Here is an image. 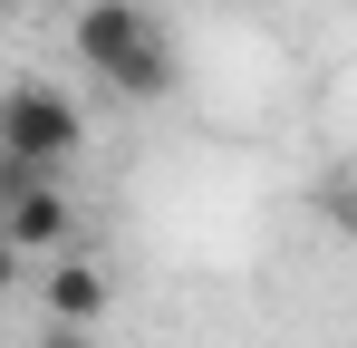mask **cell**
<instances>
[{"label":"cell","mask_w":357,"mask_h":348,"mask_svg":"<svg viewBox=\"0 0 357 348\" xmlns=\"http://www.w3.org/2000/svg\"><path fill=\"white\" fill-rule=\"evenodd\" d=\"M68 39H77V68H87L97 87H116L126 107H165L183 87V58H174L165 20H155L145 0H77Z\"/></svg>","instance_id":"1"},{"label":"cell","mask_w":357,"mask_h":348,"mask_svg":"<svg viewBox=\"0 0 357 348\" xmlns=\"http://www.w3.org/2000/svg\"><path fill=\"white\" fill-rule=\"evenodd\" d=\"M77 145H87V116H77V97H59L49 78H20V87L0 97V184H29V174L77 165Z\"/></svg>","instance_id":"2"},{"label":"cell","mask_w":357,"mask_h":348,"mask_svg":"<svg viewBox=\"0 0 357 348\" xmlns=\"http://www.w3.org/2000/svg\"><path fill=\"white\" fill-rule=\"evenodd\" d=\"M0 242L29 252V261H59L77 252V203H68L59 174H29V184H0Z\"/></svg>","instance_id":"3"},{"label":"cell","mask_w":357,"mask_h":348,"mask_svg":"<svg viewBox=\"0 0 357 348\" xmlns=\"http://www.w3.org/2000/svg\"><path fill=\"white\" fill-rule=\"evenodd\" d=\"M39 300H49V319H77V329H87V319H107V271L87 261V242L49 261V281H39Z\"/></svg>","instance_id":"4"},{"label":"cell","mask_w":357,"mask_h":348,"mask_svg":"<svg viewBox=\"0 0 357 348\" xmlns=\"http://www.w3.org/2000/svg\"><path fill=\"white\" fill-rule=\"evenodd\" d=\"M338 232H348V242H357V174H348V184H338Z\"/></svg>","instance_id":"5"}]
</instances>
